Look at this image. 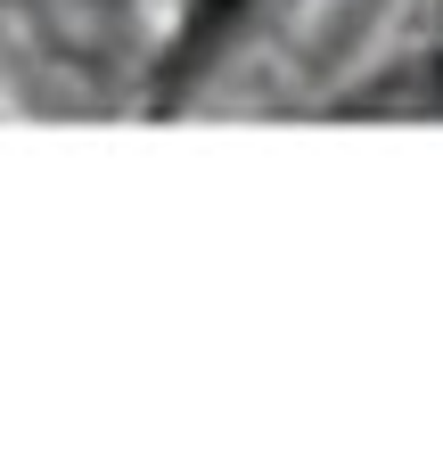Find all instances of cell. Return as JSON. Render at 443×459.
<instances>
[{"instance_id": "1", "label": "cell", "mask_w": 443, "mask_h": 459, "mask_svg": "<svg viewBox=\"0 0 443 459\" xmlns=\"http://www.w3.org/2000/svg\"><path fill=\"white\" fill-rule=\"evenodd\" d=\"M74 9H91V0H74Z\"/></svg>"}]
</instances>
